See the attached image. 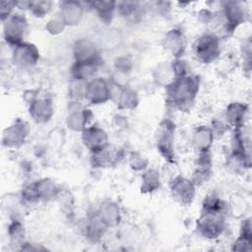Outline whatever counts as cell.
<instances>
[{
  "label": "cell",
  "mask_w": 252,
  "mask_h": 252,
  "mask_svg": "<svg viewBox=\"0 0 252 252\" xmlns=\"http://www.w3.org/2000/svg\"><path fill=\"white\" fill-rule=\"evenodd\" d=\"M6 23L4 24V36L6 41L8 40L11 43H17L21 40L22 32H24V26L25 21L20 15H14L10 16L7 20H5Z\"/></svg>",
  "instance_id": "6da1fadb"
}]
</instances>
